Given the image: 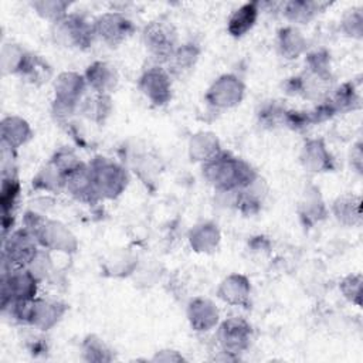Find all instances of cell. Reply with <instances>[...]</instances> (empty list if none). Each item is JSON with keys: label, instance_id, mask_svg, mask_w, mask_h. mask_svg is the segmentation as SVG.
I'll return each instance as SVG.
<instances>
[{"label": "cell", "instance_id": "7c38bea8", "mask_svg": "<svg viewBox=\"0 0 363 363\" xmlns=\"http://www.w3.org/2000/svg\"><path fill=\"white\" fill-rule=\"evenodd\" d=\"M244 89L245 86L238 77L233 74H224L211 84L206 94V101L213 108L228 109L241 102Z\"/></svg>", "mask_w": 363, "mask_h": 363}, {"label": "cell", "instance_id": "e575fe53", "mask_svg": "<svg viewBox=\"0 0 363 363\" xmlns=\"http://www.w3.org/2000/svg\"><path fill=\"white\" fill-rule=\"evenodd\" d=\"M342 30L346 35L362 38L363 35V13L362 9H352L342 20Z\"/></svg>", "mask_w": 363, "mask_h": 363}, {"label": "cell", "instance_id": "9a60e30c", "mask_svg": "<svg viewBox=\"0 0 363 363\" xmlns=\"http://www.w3.org/2000/svg\"><path fill=\"white\" fill-rule=\"evenodd\" d=\"M84 77L88 88H91L92 92L105 94V95H111V92L116 88L119 82L118 71L115 69L113 65L105 61L92 62L86 68Z\"/></svg>", "mask_w": 363, "mask_h": 363}, {"label": "cell", "instance_id": "1f68e13d", "mask_svg": "<svg viewBox=\"0 0 363 363\" xmlns=\"http://www.w3.org/2000/svg\"><path fill=\"white\" fill-rule=\"evenodd\" d=\"M28 51L17 44H6L1 50V69L4 74H18Z\"/></svg>", "mask_w": 363, "mask_h": 363}, {"label": "cell", "instance_id": "d590c367", "mask_svg": "<svg viewBox=\"0 0 363 363\" xmlns=\"http://www.w3.org/2000/svg\"><path fill=\"white\" fill-rule=\"evenodd\" d=\"M339 288L346 299H349L352 303H356L357 306L360 305V299H362V275L360 274H356V275L352 274L345 277Z\"/></svg>", "mask_w": 363, "mask_h": 363}, {"label": "cell", "instance_id": "cb8c5ba5", "mask_svg": "<svg viewBox=\"0 0 363 363\" xmlns=\"http://www.w3.org/2000/svg\"><path fill=\"white\" fill-rule=\"evenodd\" d=\"M332 211L339 223L347 227L357 225L362 221V200L354 194L339 196L332 206Z\"/></svg>", "mask_w": 363, "mask_h": 363}, {"label": "cell", "instance_id": "4fadbf2b", "mask_svg": "<svg viewBox=\"0 0 363 363\" xmlns=\"http://www.w3.org/2000/svg\"><path fill=\"white\" fill-rule=\"evenodd\" d=\"M64 190H67L74 199L82 203L91 204L101 200L95 190L89 166L82 162L67 174Z\"/></svg>", "mask_w": 363, "mask_h": 363}, {"label": "cell", "instance_id": "f546056e", "mask_svg": "<svg viewBox=\"0 0 363 363\" xmlns=\"http://www.w3.org/2000/svg\"><path fill=\"white\" fill-rule=\"evenodd\" d=\"M329 101L333 104L337 112L360 108V96L353 82H345L343 85H340L335 91L333 96H329Z\"/></svg>", "mask_w": 363, "mask_h": 363}, {"label": "cell", "instance_id": "ffe728a7", "mask_svg": "<svg viewBox=\"0 0 363 363\" xmlns=\"http://www.w3.org/2000/svg\"><path fill=\"white\" fill-rule=\"evenodd\" d=\"M259 1H248L235 9L227 21V31L238 38L245 35L254 26L259 14Z\"/></svg>", "mask_w": 363, "mask_h": 363}, {"label": "cell", "instance_id": "8d00e7d4", "mask_svg": "<svg viewBox=\"0 0 363 363\" xmlns=\"http://www.w3.org/2000/svg\"><path fill=\"white\" fill-rule=\"evenodd\" d=\"M352 164L357 172H362V145L356 143L352 149Z\"/></svg>", "mask_w": 363, "mask_h": 363}, {"label": "cell", "instance_id": "5b68a950", "mask_svg": "<svg viewBox=\"0 0 363 363\" xmlns=\"http://www.w3.org/2000/svg\"><path fill=\"white\" fill-rule=\"evenodd\" d=\"M91 176L99 199H116L128 186V174L116 162L96 156L89 163Z\"/></svg>", "mask_w": 363, "mask_h": 363}, {"label": "cell", "instance_id": "ac0fdd59", "mask_svg": "<svg viewBox=\"0 0 363 363\" xmlns=\"http://www.w3.org/2000/svg\"><path fill=\"white\" fill-rule=\"evenodd\" d=\"M33 138V130L28 122L20 116L11 115L1 121V146L17 150Z\"/></svg>", "mask_w": 363, "mask_h": 363}, {"label": "cell", "instance_id": "d6986e66", "mask_svg": "<svg viewBox=\"0 0 363 363\" xmlns=\"http://www.w3.org/2000/svg\"><path fill=\"white\" fill-rule=\"evenodd\" d=\"M187 318L191 328L197 332L213 329L218 322L217 306L206 298H194L187 308Z\"/></svg>", "mask_w": 363, "mask_h": 363}, {"label": "cell", "instance_id": "4316f807", "mask_svg": "<svg viewBox=\"0 0 363 363\" xmlns=\"http://www.w3.org/2000/svg\"><path fill=\"white\" fill-rule=\"evenodd\" d=\"M79 111L89 121H92L95 123H104L112 111L111 95L92 92L91 96H86L85 99H82V102L79 105Z\"/></svg>", "mask_w": 363, "mask_h": 363}, {"label": "cell", "instance_id": "d6a6232c", "mask_svg": "<svg viewBox=\"0 0 363 363\" xmlns=\"http://www.w3.org/2000/svg\"><path fill=\"white\" fill-rule=\"evenodd\" d=\"M20 194V183L16 176L3 177L1 191H0V204H1V217L13 216L14 206Z\"/></svg>", "mask_w": 363, "mask_h": 363}, {"label": "cell", "instance_id": "2e32d148", "mask_svg": "<svg viewBox=\"0 0 363 363\" xmlns=\"http://www.w3.org/2000/svg\"><path fill=\"white\" fill-rule=\"evenodd\" d=\"M301 162L312 173L330 172L335 167V160L322 139H309L305 142L301 152Z\"/></svg>", "mask_w": 363, "mask_h": 363}, {"label": "cell", "instance_id": "5bb4252c", "mask_svg": "<svg viewBox=\"0 0 363 363\" xmlns=\"http://www.w3.org/2000/svg\"><path fill=\"white\" fill-rule=\"evenodd\" d=\"M65 312L67 306L58 301L34 298L31 302L28 325L40 330H48L61 320Z\"/></svg>", "mask_w": 363, "mask_h": 363}, {"label": "cell", "instance_id": "e0dca14e", "mask_svg": "<svg viewBox=\"0 0 363 363\" xmlns=\"http://www.w3.org/2000/svg\"><path fill=\"white\" fill-rule=\"evenodd\" d=\"M217 294L230 305L247 308L250 303L251 285L247 277L241 274H231L221 281Z\"/></svg>", "mask_w": 363, "mask_h": 363}, {"label": "cell", "instance_id": "9c48e42d", "mask_svg": "<svg viewBox=\"0 0 363 363\" xmlns=\"http://www.w3.org/2000/svg\"><path fill=\"white\" fill-rule=\"evenodd\" d=\"M217 339L224 353L235 356L244 353L250 347L252 328L244 318L231 316L218 326Z\"/></svg>", "mask_w": 363, "mask_h": 363}, {"label": "cell", "instance_id": "277c9868", "mask_svg": "<svg viewBox=\"0 0 363 363\" xmlns=\"http://www.w3.org/2000/svg\"><path fill=\"white\" fill-rule=\"evenodd\" d=\"M86 88L88 85L82 74L74 71L61 72L54 82V115L62 119L79 109Z\"/></svg>", "mask_w": 363, "mask_h": 363}, {"label": "cell", "instance_id": "d4e9b609", "mask_svg": "<svg viewBox=\"0 0 363 363\" xmlns=\"http://www.w3.org/2000/svg\"><path fill=\"white\" fill-rule=\"evenodd\" d=\"M190 245L197 252H211L220 241V231L213 223H201L191 228L189 234Z\"/></svg>", "mask_w": 363, "mask_h": 363}, {"label": "cell", "instance_id": "3957f363", "mask_svg": "<svg viewBox=\"0 0 363 363\" xmlns=\"http://www.w3.org/2000/svg\"><path fill=\"white\" fill-rule=\"evenodd\" d=\"M38 245L37 238L24 227L9 233L3 237L1 272L11 268H28L40 254Z\"/></svg>", "mask_w": 363, "mask_h": 363}, {"label": "cell", "instance_id": "8fae6325", "mask_svg": "<svg viewBox=\"0 0 363 363\" xmlns=\"http://www.w3.org/2000/svg\"><path fill=\"white\" fill-rule=\"evenodd\" d=\"M142 94L156 106H163L172 99V75L162 65H153L139 78Z\"/></svg>", "mask_w": 363, "mask_h": 363}, {"label": "cell", "instance_id": "836d02e7", "mask_svg": "<svg viewBox=\"0 0 363 363\" xmlns=\"http://www.w3.org/2000/svg\"><path fill=\"white\" fill-rule=\"evenodd\" d=\"M82 354L88 362H111L113 359L108 346L95 335H89L84 339Z\"/></svg>", "mask_w": 363, "mask_h": 363}, {"label": "cell", "instance_id": "7402d4cb", "mask_svg": "<svg viewBox=\"0 0 363 363\" xmlns=\"http://www.w3.org/2000/svg\"><path fill=\"white\" fill-rule=\"evenodd\" d=\"M278 50L279 54L286 58V60H295L301 54L305 52L306 50V38L302 35V33L294 27V26H286L282 27L278 31Z\"/></svg>", "mask_w": 363, "mask_h": 363}, {"label": "cell", "instance_id": "83f0119b", "mask_svg": "<svg viewBox=\"0 0 363 363\" xmlns=\"http://www.w3.org/2000/svg\"><path fill=\"white\" fill-rule=\"evenodd\" d=\"M52 71L51 67L48 65V62L45 60H43L40 55L28 52L27 58L18 72V75H21L26 81L34 84V85H41L44 82L48 81V78L51 77Z\"/></svg>", "mask_w": 363, "mask_h": 363}, {"label": "cell", "instance_id": "f1b7e54d", "mask_svg": "<svg viewBox=\"0 0 363 363\" xmlns=\"http://www.w3.org/2000/svg\"><path fill=\"white\" fill-rule=\"evenodd\" d=\"M33 187L45 191H60L65 189L64 173L50 160L48 164L43 166L33 179Z\"/></svg>", "mask_w": 363, "mask_h": 363}, {"label": "cell", "instance_id": "6da1fadb", "mask_svg": "<svg viewBox=\"0 0 363 363\" xmlns=\"http://www.w3.org/2000/svg\"><path fill=\"white\" fill-rule=\"evenodd\" d=\"M203 176L220 193H235L258 179L250 163L224 150L203 163Z\"/></svg>", "mask_w": 363, "mask_h": 363}, {"label": "cell", "instance_id": "52a82bcc", "mask_svg": "<svg viewBox=\"0 0 363 363\" xmlns=\"http://www.w3.org/2000/svg\"><path fill=\"white\" fill-rule=\"evenodd\" d=\"M142 40L149 54L162 64H166L177 44V31L172 21L156 18L146 24L142 33Z\"/></svg>", "mask_w": 363, "mask_h": 363}, {"label": "cell", "instance_id": "ba28073f", "mask_svg": "<svg viewBox=\"0 0 363 363\" xmlns=\"http://www.w3.org/2000/svg\"><path fill=\"white\" fill-rule=\"evenodd\" d=\"M40 279L28 268H11L1 272V308L13 301L34 299Z\"/></svg>", "mask_w": 363, "mask_h": 363}, {"label": "cell", "instance_id": "7a4b0ae2", "mask_svg": "<svg viewBox=\"0 0 363 363\" xmlns=\"http://www.w3.org/2000/svg\"><path fill=\"white\" fill-rule=\"evenodd\" d=\"M24 228H27L43 248L74 252L78 242L74 234L60 221L45 220L40 214L27 213L24 217Z\"/></svg>", "mask_w": 363, "mask_h": 363}, {"label": "cell", "instance_id": "484cf974", "mask_svg": "<svg viewBox=\"0 0 363 363\" xmlns=\"http://www.w3.org/2000/svg\"><path fill=\"white\" fill-rule=\"evenodd\" d=\"M220 150V142L217 136L211 132H200L190 139L189 152L191 160H199L204 163L213 156H216Z\"/></svg>", "mask_w": 363, "mask_h": 363}, {"label": "cell", "instance_id": "44dd1931", "mask_svg": "<svg viewBox=\"0 0 363 363\" xmlns=\"http://www.w3.org/2000/svg\"><path fill=\"white\" fill-rule=\"evenodd\" d=\"M282 14L286 20L294 24H306L309 23L318 13H320L328 3L320 1H308V0H291L281 4Z\"/></svg>", "mask_w": 363, "mask_h": 363}, {"label": "cell", "instance_id": "603a6c76", "mask_svg": "<svg viewBox=\"0 0 363 363\" xmlns=\"http://www.w3.org/2000/svg\"><path fill=\"white\" fill-rule=\"evenodd\" d=\"M199 55H200V48L196 44L193 43L182 44L174 50V52L167 60L166 69L169 71L170 75L180 77L189 72L196 65Z\"/></svg>", "mask_w": 363, "mask_h": 363}, {"label": "cell", "instance_id": "4dcf8cb0", "mask_svg": "<svg viewBox=\"0 0 363 363\" xmlns=\"http://www.w3.org/2000/svg\"><path fill=\"white\" fill-rule=\"evenodd\" d=\"M31 6L40 17L55 24L57 21H60L68 14V9L71 3L62 1V0H40V1H33Z\"/></svg>", "mask_w": 363, "mask_h": 363}, {"label": "cell", "instance_id": "30bf717a", "mask_svg": "<svg viewBox=\"0 0 363 363\" xmlns=\"http://www.w3.org/2000/svg\"><path fill=\"white\" fill-rule=\"evenodd\" d=\"M92 24L95 37L111 47L119 45L135 31L133 23L125 14L118 11L104 13L98 16Z\"/></svg>", "mask_w": 363, "mask_h": 363}, {"label": "cell", "instance_id": "8992f818", "mask_svg": "<svg viewBox=\"0 0 363 363\" xmlns=\"http://www.w3.org/2000/svg\"><path fill=\"white\" fill-rule=\"evenodd\" d=\"M52 37L57 44L68 48L85 50L96 38L94 24L84 16L68 13L52 27Z\"/></svg>", "mask_w": 363, "mask_h": 363}]
</instances>
